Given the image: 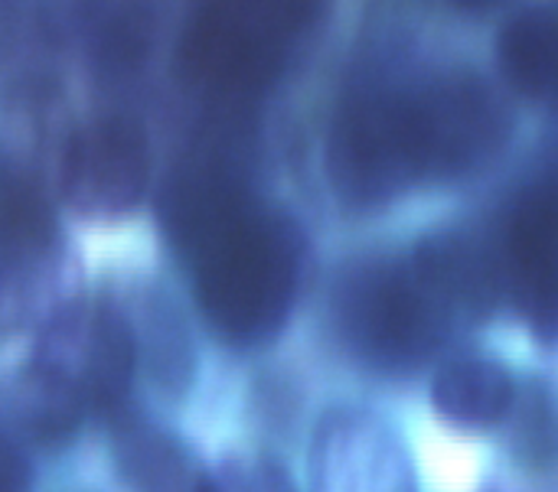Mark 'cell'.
<instances>
[{"mask_svg":"<svg viewBox=\"0 0 558 492\" xmlns=\"http://www.w3.org/2000/svg\"><path fill=\"white\" fill-rule=\"evenodd\" d=\"M500 291L533 340L558 346V173L523 186L490 232Z\"/></svg>","mask_w":558,"mask_h":492,"instance_id":"52a82bcc","label":"cell"},{"mask_svg":"<svg viewBox=\"0 0 558 492\" xmlns=\"http://www.w3.org/2000/svg\"><path fill=\"white\" fill-rule=\"evenodd\" d=\"M330 327L360 366L409 376L432 362L461 330L412 255L360 258L347 265L330 294Z\"/></svg>","mask_w":558,"mask_h":492,"instance_id":"7a4b0ae2","label":"cell"},{"mask_svg":"<svg viewBox=\"0 0 558 492\" xmlns=\"http://www.w3.org/2000/svg\"><path fill=\"white\" fill-rule=\"evenodd\" d=\"M520 398V382L510 366L487 353H454L432 379L435 411L461 431H490L507 425Z\"/></svg>","mask_w":558,"mask_h":492,"instance_id":"8fae6325","label":"cell"},{"mask_svg":"<svg viewBox=\"0 0 558 492\" xmlns=\"http://www.w3.org/2000/svg\"><path fill=\"white\" fill-rule=\"evenodd\" d=\"M118 300L134 333L141 372L163 398H183L196 379V349L173 297L154 284H134L128 294H118Z\"/></svg>","mask_w":558,"mask_h":492,"instance_id":"30bf717a","label":"cell"},{"mask_svg":"<svg viewBox=\"0 0 558 492\" xmlns=\"http://www.w3.org/2000/svg\"><path fill=\"white\" fill-rule=\"evenodd\" d=\"M118 477L131 492H219L216 477L170 431L134 408L108 421Z\"/></svg>","mask_w":558,"mask_h":492,"instance_id":"9c48e42d","label":"cell"},{"mask_svg":"<svg viewBox=\"0 0 558 492\" xmlns=\"http://www.w3.org/2000/svg\"><path fill=\"white\" fill-rule=\"evenodd\" d=\"M150 134L131 111H95L62 140L56 196L82 222L118 225L150 196Z\"/></svg>","mask_w":558,"mask_h":492,"instance_id":"8992f818","label":"cell"},{"mask_svg":"<svg viewBox=\"0 0 558 492\" xmlns=\"http://www.w3.org/2000/svg\"><path fill=\"white\" fill-rule=\"evenodd\" d=\"M405 101L422 189L477 176L513 137L504 95L474 69L412 72L405 75Z\"/></svg>","mask_w":558,"mask_h":492,"instance_id":"5b68a950","label":"cell"},{"mask_svg":"<svg viewBox=\"0 0 558 492\" xmlns=\"http://www.w3.org/2000/svg\"><path fill=\"white\" fill-rule=\"evenodd\" d=\"M88 0H0V91L43 101L52 65L82 39Z\"/></svg>","mask_w":558,"mask_h":492,"instance_id":"ba28073f","label":"cell"},{"mask_svg":"<svg viewBox=\"0 0 558 492\" xmlns=\"http://www.w3.org/2000/svg\"><path fill=\"white\" fill-rule=\"evenodd\" d=\"M454 3L464 7V10H494V7H500L507 0H454Z\"/></svg>","mask_w":558,"mask_h":492,"instance_id":"9a60e30c","label":"cell"},{"mask_svg":"<svg viewBox=\"0 0 558 492\" xmlns=\"http://www.w3.org/2000/svg\"><path fill=\"white\" fill-rule=\"evenodd\" d=\"M504 82L526 101L558 111V7H530L497 36Z\"/></svg>","mask_w":558,"mask_h":492,"instance_id":"7c38bea8","label":"cell"},{"mask_svg":"<svg viewBox=\"0 0 558 492\" xmlns=\"http://www.w3.org/2000/svg\"><path fill=\"white\" fill-rule=\"evenodd\" d=\"M157 222L222 346L258 349L281 336L307 268V238L288 212L262 202L239 176L196 163L167 176Z\"/></svg>","mask_w":558,"mask_h":492,"instance_id":"6da1fadb","label":"cell"},{"mask_svg":"<svg viewBox=\"0 0 558 492\" xmlns=\"http://www.w3.org/2000/svg\"><path fill=\"white\" fill-rule=\"evenodd\" d=\"M314 10L317 0H196L177 42V62L203 91L252 98L278 78Z\"/></svg>","mask_w":558,"mask_h":492,"instance_id":"277c9868","label":"cell"},{"mask_svg":"<svg viewBox=\"0 0 558 492\" xmlns=\"http://www.w3.org/2000/svg\"><path fill=\"white\" fill-rule=\"evenodd\" d=\"M216 483L219 492H298L291 477L265 457H229Z\"/></svg>","mask_w":558,"mask_h":492,"instance_id":"4fadbf2b","label":"cell"},{"mask_svg":"<svg viewBox=\"0 0 558 492\" xmlns=\"http://www.w3.org/2000/svg\"><path fill=\"white\" fill-rule=\"evenodd\" d=\"M324 173L333 199L360 216L422 189L402 75H369L340 95L324 137Z\"/></svg>","mask_w":558,"mask_h":492,"instance_id":"3957f363","label":"cell"},{"mask_svg":"<svg viewBox=\"0 0 558 492\" xmlns=\"http://www.w3.org/2000/svg\"><path fill=\"white\" fill-rule=\"evenodd\" d=\"M33 487V467L26 454L0 434V492H29Z\"/></svg>","mask_w":558,"mask_h":492,"instance_id":"5bb4252c","label":"cell"}]
</instances>
